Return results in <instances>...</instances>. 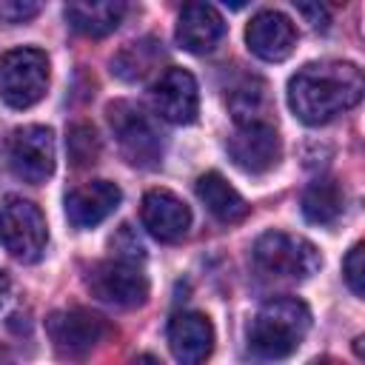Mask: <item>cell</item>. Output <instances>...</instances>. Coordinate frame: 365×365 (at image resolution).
<instances>
[{
	"label": "cell",
	"instance_id": "3",
	"mask_svg": "<svg viewBox=\"0 0 365 365\" xmlns=\"http://www.w3.org/2000/svg\"><path fill=\"white\" fill-rule=\"evenodd\" d=\"M254 259L265 274L279 279H308L322 265L317 245L288 231H265L254 242Z\"/></svg>",
	"mask_w": 365,
	"mask_h": 365
},
{
	"label": "cell",
	"instance_id": "7",
	"mask_svg": "<svg viewBox=\"0 0 365 365\" xmlns=\"http://www.w3.org/2000/svg\"><path fill=\"white\" fill-rule=\"evenodd\" d=\"M46 331L63 359H83L111 334V325L88 308H63L46 319Z\"/></svg>",
	"mask_w": 365,
	"mask_h": 365
},
{
	"label": "cell",
	"instance_id": "30",
	"mask_svg": "<svg viewBox=\"0 0 365 365\" xmlns=\"http://www.w3.org/2000/svg\"><path fill=\"white\" fill-rule=\"evenodd\" d=\"M0 365H14V362H11V359H9V354H6V351H3V348H0Z\"/></svg>",
	"mask_w": 365,
	"mask_h": 365
},
{
	"label": "cell",
	"instance_id": "5",
	"mask_svg": "<svg viewBox=\"0 0 365 365\" xmlns=\"http://www.w3.org/2000/svg\"><path fill=\"white\" fill-rule=\"evenodd\" d=\"M48 88V57L40 48H11L0 57V97L11 108H29Z\"/></svg>",
	"mask_w": 365,
	"mask_h": 365
},
{
	"label": "cell",
	"instance_id": "16",
	"mask_svg": "<svg viewBox=\"0 0 365 365\" xmlns=\"http://www.w3.org/2000/svg\"><path fill=\"white\" fill-rule=\"evenodd\" d=\"M225 23L208 3H188L177 17V43L191 54H208L220 43Z\"/></svg>",
	"mask_w": 365,
	"mask_h": 365
},
{
	"label": "cell",
	"instance_id": "2",
	"mask_svg": "<svg viewBox=\"0 0 365 365\" xmlns=\"http://www.w3.org/2000/svg\"><path fill=\"white\" fill-rule=\"evenodd\" d=\"M311 328V311L302 299H268L248 325V351L262 362L288 359Z\"/></svg>",
	"mask_w": 365,
	"mask_h": 365
},
{
	"label": "cell",
	"instance_id": "28",
	"mask_svg": "<svg viewBox=\"0 0 365 365\" xmlns=\"http://www.w3.org/2000/svg\"><path fill=\"white\" fill-rule=\"evenodd\" d=\"M6 294H9V277L0 271V305H3V299H6Z\"/></svg>",
	"mask_w": 365,
	"mask_h": 365
},
{
	"label": "cell",
	"instance_id": "27",
	"mask_svg": "<svg viewBox=\"0 0 365 365\" xmlns=\"http://www.w3.org/2000/svg\"><path fill=\"white\" fill-rule=\"evenodd\" d=\"M131 365H163V362L157 356H151V354H140V356H134Z\"/></svg>",
	"mask_w": 365,
	"mask_h": 365
},
{
	"label": "cell",
	"instance_id": "15",
	"mask_svg": "<svg viewBox=\"0 0 365 365\" xmlns=\"http://www.w3.org/2000/svg\"><path fill=\"white\" fill-rule=\"evenodd\" d=\"M120 200H123V191H120L117 182L94 180V182H86V185L74 188L66 197V217L74 228H94L108 214H114Z\"/></svg>",
	"mask_w": 365,
	"mask_h": 365
},
{
	"label": "cell",
	"instance_id": "18",
	"mask_svg": "<svg viewBox=\"0 0 365 365\" xmlns=\"http://www.w3.org/2000/svg\"><path fill=\"white\" fill-rule=\"evenodd\" d=\"M125 14V3L103 0V3H68L66 20L74 31L86 37H106L111 34Z\"/></svg>",
	"mask_w": 365,
	"mask_h": 365
},
{
	"label": "cell",
	"instance_id": "23",
	"mask_svg": "<svg viewBox=\"0 0 365 365\" xmlns=\"http://www.w3.org/2000/svg\"><path fill=\"white\" fill-rule=\"evenodd\" d=\"M342 271H345L348 288H351L356 297H365V248H362V242H356V245L348 251V257H345V262H342Z\"/></svg>",
	"mask_w": 365,
	"mask_h": 365
},
{
	"label": "cell",
	"instance_id": "26",
	"mask_svg": "<svg viewBox=\"0 0 365 365\" xmlns=\"http://www.w3.org/2000/svg\"><path fill=\"white\" fill-rule=\"evenodd\" d=\"M297 11H299L302 17H308V23H311L314 29H325V26H328V11H325V6H319V3H297Z\"/></svg>",
	"mask_w": 365,
	"mask_h": 365
},
{
	"label": "cell",
	"instance_id": "10",
	"mask_svg": "<svg viewBox=\"0 0 365 365\" xmlns=\"http://www.w3.org/2000/svg\"><path fill=\"white\" fill-rule=\"evenodd\" d=\"M228 154L245 174H268L282 157V143L271 123L242 125L228 137Z\"/></svg>",
	"mask_w": 365,
	"mask_h": 365
},
{
	"label": "cell",
	"instance_id": "22",
	"mask_svg": "<svg viewBox=\"0 0 365 365\" xmlns=\"http://www.w3.org/2000/svg\"><path fill=\"white\" fill-rule=\"evenodd\" d=\"M66 148H68V160H71L74 168L94 165L97 157H100V137H97L94 125L91 123H74V125H68Z\"/></svg>",
	"mask_w": 365,
	"mask_h": 365
},
{
	"label": "cell",
	"instance_id": "29",
	"mask_svg": "<svg viewBox=\"0 0 365 365\" xmlns=\"http://www.w3.org/2000/svg\"><path fill=\"white\" fill-rule=\"evenodd\" d=\"M311 365H342V362H336L334 356H319V359H314Z\"/></svg>",
	"mask_w": 365,
	"mask_h": 365
},
{
	"label": "cell",
	"instance_id": "8",
	"mask_svg": "<svg viewBox=\"0 0 365 365\" xmlns=\"http://www.w3.org/2000/svg\"><path fill=\"white\" fill-rule=\"evenodd\" d=\"M9 165L23 182H46L54 171V134L46 125L14 128L9 140Z\"/></svg>",
	"mask_w": 365,
	"mask_h": 365
},
{
	"label": "cell",
	"instance_id": "21",
	"mask_svg": "<svg viewBox=\"0 0 365 365\" xmlns=\"http://www.w3.org/2000/svg\"><path fill=\"white\" fill-rule=\"evenodd\" d=\"M163 57V48L154 37H143V40H134L128 46H123L114 60H111V71L125 80V83H134V80H143Z\"/></svg>",
	"mask_w": 365,
	"mask_h": 365
},
{
	"label": "cell",
	"instance_id": "4",
	"mask_svg": "<svg viewBox=\"0 0 365 365\" xmlns=\"http://www.w3.org/2000/svg\"><path fill=\"white\" fill-rule=\"evenodd\" d=\"M106 114H108V125H111V131L117 137V145H120L123 157L131 165L154 168L160 163V157H163V137L154 128L151 117L140 106H134L128 100L108 103Z\"/></svg>",
	"mask_w": 365,
	"mask_h": 365
},
{
	"label": "cell",
	"instance_id": "24",
	"mask_svg": "<svg viewBox=\"0 0 365 365\" xmlns=\"http://www.w3.org/2000/svg\"><path fill=\"white\" fill-rule=\"evenodd\" d=\"M111 251H114L117 259H123V262H137V259H143V242L137 240V234L131 231V225H120V231L111 237Z\"/></svg>",
	"mask_w": 365,
	"mask_h": 365
},
{
	"label": "cell",
	"instance_id": "9",
	"mask_svg": "<svg viewBox=\"0 0 365 365\" xmlns=\"http://www.w3.org/2000/svg\"><path fill=\"white\" fill-rule=\"evenodd\" d=\"M88 288L97 299L108 302V305H120V308H134L143 305L148 297V279L145 274L134 265V262H123V259H106L97 262L88 271Z\"/></svg>",
	"mask_w": 365,
	"mask_h": 365
},
{
	"label": "cell",
	"instance_id": "25",
	"mask_svg": "<svg viewBox=\"0 0 365 365\" xmlns=\"http://www.w3.org/2000/svg\"><path fill=\"white\" fill-rule=\"evenodd\" d=\"M40 3H31V0H0V20L9 23V26H17V23H29L31 17L40 14Z\"/></svg>",
	"mask_w": 365,
	"mask_h": 365
},
{
	"label": "cell",
	"instance_id": "20",
	"mask_svg": "<svg viewBox=\"0 0 365 365\" xmlns=\"http://www.w3.org/2000/svg\"><path fill=\"white\" fill-rule=\"evenodd\" d=\"M228 108L234 114V123L242 125H257V123H268V86L259 77H245L242 83H237L228 94Z\"/></svg>",
	"mask_w": 365,
	"mask_h": 365
},
{
	"label": "cell",
	"instance_id": "13",
	"mask_svg": "<svg viewBox=\"0 0 365 365\" xmlns=\"http://www.w3.org/2000/svg\"><path fill=\"white\" fill-rule=\"evenodd\" d=\"M168 345L180 365H202L214 351V325L200 311H180L168 325Z\"/></svg>",
	"mask_w": 365,
	"mask_h": 365
},
{
	"label": "cell",
	"instance_id": "19",
	"mask_svg": "<svg viewBox=\"0 0 365 365\" xmlns=\"http://www.w3.org/2000/svg\"><path fill=\"white\" fill-rule=\"evenodd\" d=\"M342 188L334 177H317L305 191H302V214L314 225H331L342 214Z\"/></svg>",
	"mask_w": 365,
	"mask_h": 365
},
{
	"label": "cell",
	"instance_id": "6",
	"mask_svg": "<svg viewBox=\"0 0 365 365\" xmlns=\"http://www.w3.org/2000/svg\"><path fill=\"white\" fill-rule=\"evenodd\" d=\"M48 228L43 211L23 200L9 197L0 208V245L20 262H34L46 251Z\"/></svg>",
	"mask_w": 365,
	"mask_h": 365
},
{
	"label": "cell",
	"instance_id": "12",
	"mask_svg": "<svg viewBox=\"0 0 365 365\" xmlns=\"http://www.w3.org/2000/svg\"><path fill=\"white\" fill-rule=\"evenodd\" d=\"M245 43H248V48L259 60L279 63V60H285L294 51L297 29H294V23L282 11L265 9V11H257L251 17V23L245 29Z\"/></svg>",
	"mask_w": 365,
	"mask_h": 365
},
{
	"label": "cell",
	"instance_id": "1",
	"mask_svg": "<svg viewBox=\"0 0 365 365\" xmlns=\"http://www.w3.org/2000/svg\"><path fill=\"white\" fill-rule=\"evenodd\" d=\"M362 91H365V80L354 63L322 60L302 66L291 77L288 106L302 123L319 125L354 108L362 100Z\"/></svg>",
	"mask_w": 365,
	"mask_h": 365
},
{
	"label": "cell",
	"instance_id": "17",
	"mask_svg": "<svg viewBox=\"0 0 365 365\" xmlns=\"http://www.w3.org/2000/svg\"><path fill=\"white\" fill-rule=\"evenodd\" d=\"M197 197L220 222H240L248 217V202L220 171H205L197 177Z\"/></svg>",
	"mask_w": 365,
	"mask_h": 365
},
{
	"label": "cell",
	"instance_id": "11",
	"mask_svg": "<svg viewBox=\"0 0 365 365\" xmlns=\"http://www.w3.org/2000/svg\"><path fill=\"white\" fill-rule=\"evenodd\" d=\"M151 100H154L157 114L168 123L185 125L197 120V108H200L197 80L185 68H177V66L165 68L163 77L151 88Z\"/></svg>",
	"mask_w": 365,
	"mask_h": 365
},
{
	"label": "cell",
	"instance_id": "14",
	"mask_svg": "<svg viewBox=\"0 0 365 365\" xmlns=\"http://www.w3.org/2000/svg\"><path fill=\"white\" fill-rule=\"evenodd\" d=\"M140 217H143V225L148 228V234L157 237L160 242H180L191 225L188 205L165 188H154L143 197Z\"/></svg>",
	"mask_w": 365,
	"mask_h": 365
}]
</instances>
